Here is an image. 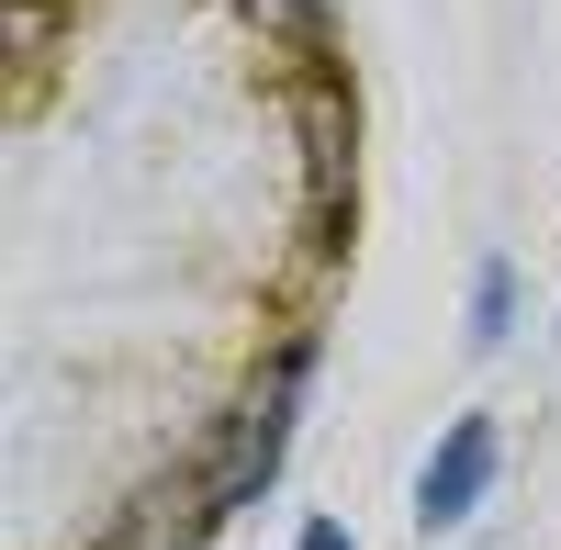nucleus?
Returning a JSON list of instances; mask_svg holds the SVG:
<instances>
[{"instance_id": "1", "label": "nucleus", "mask_w": 561, "mask_h": 550, "mask_svg": "<svg viewBox=\"0 0 561 550\" xmlns=\"http://www.w3.org/2000/svg\"><path fill=\"white\" fill-rule=\"evenodd\" d=\"M304 393H314V337H293V348H270L259 359V382L225 404V427H214V449H203V494H214V517H237V506H259V494L280 483V461H293V416H304Z\"/></svg>"}, {"instance_id": "2", "label": "nucleus", "mask_w": 561, "mask_h": 550, "mask_svg": "<svg viewBox=\"0 0 561 550\" xmlns=\"http://www.w3.org/2000/svg\"><path fill=\"white\" fill-rule=\"evenodd\" d=\"M494 461H505V427H494V416H449L438 449H427V472H415V528L449 539V528L494 494Z\"/></svg>"}, {"instance_id": "3", "label": "nucleus", "mask_w": 561, "mask_h": 550, "mask_svg": "<svg viewBox=\"0 0 561 550\" xmlns=\"http://www.w3.org/2000/svg\"><path fill=\"white\" fill-rule=\"evenodd\" d=\"M293 135H304V192H314L325 225H337V203H348V147H359L348 90H337V79H304V90H293Z\"/></svg>"}, {"instance_id": "4", "label": "nucleus", "mask_w": 561, "mask_h": 550, "mask_svg": "<svg viewBox=\"0 0 561 550\" xmlns=\"http://www.w3.org/2000/svg\"><path fill=\"white\" fill-rule=\"evenodd\" d=\"M214 528H225V517H214V494H203V472L180 461L169 483H147V494H135V506H124L113 550H203Z\"/></svg>"}, {"instance_id": "5", "label": "nucleus", "mask_w": 561, "mask_h": 550, "mask_svg": "<svg viewBox=\"0 0 561 550\" xmlns=\"http://www.w3.org/2000/svg\"><path fill=\"white\" fill-rule=\"evenodd\" d=\"M505 326H517V259H483L472 270V359H494Z\"/></svg>"}, {"instance_id": "6", "label": "nucleus", "mask_w": 561, "mask_h": 550, "mask_svg": "<svg viewBox=\"0 0 561 550\" xmlns=\"http://www.w3.org/2000/svg\"><path fill=\"white\" fill-rule=\"evenodd\" d=\"M293 550H359V539H348L337 517H304V539H293Z\"/></svg>"}, {"instance_id": "7", "label": "nucleus", "mask_w": 561, "mask_h": 550, "mask_svg": "<svg viewBox=\"0 0 561 550\" xmlns=\"http://www.w3.org/2000/svg\"><path fill=\"white\" fill-rule=\"evenodd\" d=\"M248 12H270V23H314V0H248Z\"/></svg>"}]
</instances>
